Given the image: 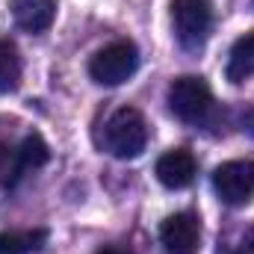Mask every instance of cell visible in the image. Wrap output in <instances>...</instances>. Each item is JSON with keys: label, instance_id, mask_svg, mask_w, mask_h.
<instances>
[{"label": "cell", "instance_id": "obj_13", "mask_svg": "<svg viewBox=\"0 0 254 254\" xmlns=\"http://www.w3.org/2000/svg\"><path fill=\"white\" fill-rule=\"evenodd\" d=\"M18 166H15V151L9 154L6 145H0V187H15L18 184Z\"/></svg>", "mask_w": 254, "mask_h": 254}, {"label": "cell", "instance_id": "obj_9", "mask_svg": "<svg viewBox=\"0 0 254 254\" xmlns=\"http://www.w3.org/2000/svg\"><path fill=\"white\" fill-rule=\"evenodd\" d=\"M228 80L231 83H243L254 77V33H246L234 42L231 54H228Z\"/></svg>", "mask_w": 254, "mask_h": 254}, {"label": "cell", "instance_id": "obj_2", "mask_svg": "<svg viewBox=\"0 0 254 254\" xmlns=\"http://www.w3.org/2000/svg\"><path fill=\"white\" fill-rule=\"evenodd\" d=\"M139 68V48L130 39L110 42L89 60V77L98 86H122Z\"/></svg>", "mask_w": 254, "mask_h": 254}, {"label": "cell", "instance_id": "obj_16", "mask_svg": "<svg viewBox=\"0 0 254 254\" xmlns=\"http://www.w3.org/2000/svg\"><path fill=\"white\" fill-rule=\"evenodd\" d=\"M246 127H249V130L254 133V113H249V119H246Z\"/></svg>", "mask_w": 254, "mask_h": 254}, {"label": "cell", "instance_id": "obj_12", "mask_svg": "<svg viewBox=\"0 0 254 254\" xmlns=\"http://www.w3.org/2000/svg\"><path fill=\"white\" fill-rule=\"evenodd\" d=\"M21 83V54L15 42L0 39V92H15Z\"/></svg>", "mask_w": 254, "mask_h": 254}, {"label": "cell", "instance_id": "obj_8", "mask_svg": "<svg viewBox=\"0 0 254 254\" xmlns=\"http://www.w3.org/2000/svg\"><path fill=\"white\" fill-rule=\"evenodd\" d=\"M57 3L60 0H9L12 18L24 33H45L54 18H57Z\"/></svg>", "mask_w": 254, "mask_h": 254}, {"label": "cell", "instance_id": "obj_10", "mask_svg": "<svg viewBox=\"0 0 254 254\" xmlns=\"http://www.w3.org/2000/svg\"><path fill=\"white\" fill-rule=\"evenodd\" d=\"M45 243H48V231L45 228L0 231V254H30V252H39Z\"/></svg>", "mask_w": 254, "mask_h": 254}, {"label": "cell", "instance_id": "obj_11", "mask_svg": "<svg viewBox=\"0 0 254 254\" xmlns=\"http://www.w3.org/2000/svg\"><path fill=\"white\" fill-rule=\"evenodd\" d=\"M48 160H51V148H48V142H45L39 133H30V136L18 145V151H15L18 175H24V172H30V169H42Z\"/></svg>", "mask_w": 254, "mask_h": 254}, {"label": "cell", "instance_id": "obj_14", "mask_svg": "<svg viewBox=\"0 0 254 254\" xmlns=\"http://www.w3.org/2000/svg\"><path fill=\"white\" fill-rule=\"evenodd\" d=\"M219 254H254V228H246L234 246L219 249Z\"/></svg>", "mask_w": 254, "mask_h": 254}, {"label": "cell", "instance_id": "obj_4", "mask_svg": "<svg viewBox=\"0 0 254 254\" xmlns=\"http://www.w3.org/2000/svg\"><path fill=\"white\" fill-rule=\"evenodd\" d=\"M172 24H175V36L184 48H201L210 36V24H213V9L210 0H172Z\"/></svg>", "mask_w": 254, "mask_h": 254}, {"label": "cell", "instance_id": "obj_1", "mask_svg": "<svg viewBox=\"0 0 254 254\" xmlns=\"http://www.w3.org/2000/svg\"><path fill=\"white\" fill-rule=\"evenodd\" d=\"M148 145V122L139 110L122 107L104 127V148L119 160H136Z\"/></svg>", "mask_w": 254, "mask_h": 254}, {"label": "cell", "instance_id": "obj_15", "mask_svg": "<svg viewBox=\"0 0 254 254\" xmlns=\"http://www.w3.org/2000/svg\"><path fill=\"white\" fill-rule=\"evenodd\" d=\"M95 254H130L127 249H119V246H104L101 252H95Z\"/></svg>", "mask_w": 254, "mask_h": 254}, {"label": "cell", "instance_id": "obj_5", "mask_svg": "<svg viewBox=\"0 0 254 254\" xmlns=\"http://www.w3.org/2000/svg\"><path fill=\"white\" fill-rule=\"evenodd\" d=\"M213 190L216 195L231 204H249L254 195V160H228L213 172Z\"/></svg>", "mask_w": 254, "mask_h": 254}, {"label": "cell", "instance_id": "obj_6", "mask_svg": "<svg viewBox=\"0 0 254 254\" xmlns=\"http://www.w3.org/2000/svg\"><path fill=\"white\" fill-rule=\"evenodd\" d=\"M160 243L166 254H198L201 225L192 213H175L160 225Z\"/></svg>", "mask_w": 254, "mask_h": 254}, {"label": "cell", "instance_id": "obj_7", "mask_svg": "<svg viewBox=\"0 0 254 254\" xmlns=\"http://www.w3.org/2000/svg\"><path fill=\"white\" fill-rule=\"evenodd\" d=\"M154 172H157V181L166 190H187L192 181H195V157H192L187 148L166 151L157 160V169Z\"/></svg>", "mask_w": 254, "mask_h": 254}, {"label": "cell", "instance_id": "obj_3", "mask_svg": "<svg viewBox=\"0 0 254 254\" xmlns=\"http://www.w3.org/2000/svg\"><path fill=\"white\" fill-rule=\"evenodd\" d=\"M169 110L187 122V125H198L207 119V113L213 110V92L207 86L204 77L195 74H184L169 86Z\"/></svg>", "mask_w": 254, "mask_h": 254}]
</instances>
